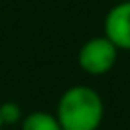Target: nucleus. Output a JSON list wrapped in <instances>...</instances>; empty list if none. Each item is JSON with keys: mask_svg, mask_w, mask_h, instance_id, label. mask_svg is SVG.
Wrapping results in <instances>:
<instances>
[{"mask_svg": "<svg viewBox=\"0 0 130 130\" xmlns=\"http://www.w3.org/2000/svg\"><path fill=\"white\" fill-rule=\"evenodd\" d=\"M22 116H24V112H22V108H20L16 102H2V104H0V118H2L4 126H6V124H8V126L20 124Z\"/></svg>", "mask_w": 130, "mask_h": 130, "instance_id": "5", "label": "nucleus"}, {"mask_svg": "<svg viewBox=\"0 0 130 130\" xmlns=\"http://www.w3.org/2000/svg\"><path fill=\"white\" fill-rule=\"evenodd\" d=\"M104 35L120 51H130V0L114 2V6L106 12Z\"/></svg>", "mask_w": 130, "mask_h": 130, "instance_id": "3", "label": "nucleus"}, {"mask_svg": "<svg viewBox=\"0 0 130 130\" xmlns=\"http://www.w3.org/2000/svg\"><path fill=\"white\" fill-rule=\"evenodd\" d=\"M55 116L61 130H100L106 116V106L93 87L79 83L61 93Z\"/></svg>", "mask_w": 130, "mask_h": 130, "instance_id": "1", "label": "nucleus"}, {"mask_svg": "<svg viewBox=\"0 0 130 130\" xmlns=\"http://www.w3.org/2000/svg\"><path fill=\"white\" fill-rule=\"evenodd\" d=\"M120 49L106 37V35H98L87 39L77 53V65L83 73L87 75H106L114 69L116 61H118Z\"/></svg>", "mask_w": 130, "mask_h": 130, "instance_id": "2", "label": "nucleus"}, {"mask_svg": "<svg viewBox=\"0 0 130 130\" xmlns=\"http://www.w3.org/2000/svg\"><path fill=\"white\" fill-rule=\"evenodd\" d=\"M2 126H4V122H2V118H0V130H2Z\"/></svg>", "mask_w": 130, "mask_h": 130, "instance_id": "6", "label": "nucleus"}, {"mask_svg": "<svg viewBox=\"0 0 130 130\" xmlns=\"http://www.w3.org/2000/svg\"><path fill=\"white\" fill-rule=\"evenodd\" d=\"M112 2H122V0H112Z\"/></svg>", "mask_w": 130, "mask_h": 130, "instance_id": "7", "label": "nucleus"}, {"mask_svg": "<svg viewBox=\"0 0 130 130\" xmlns=\"http://www.w3.org/2000/svg\"><path fill=\"white\" fill-rule=\"evenodd\" d=\"M20 130H61L55 112L47 110H32L22 116Z\"/></svg>", "mask_w": 130, "mask_h": 130, "instance_id": "4", "label": "nucleus"}]
</instances>
